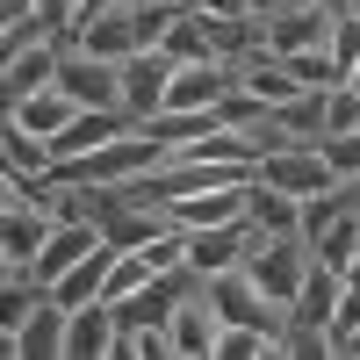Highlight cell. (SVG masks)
I'll return each instance as SVG.
<instances>
[{
    "label": "cell",
    "mask_w": 360,
    "mask_h": 360,
    "mask_svg": "<svg viewBox=\"0 0 360 360\" xmlns=\"http://www.w3.org/2000/svg\"><path fill=\"white\" fill-rule=\"evenodd\" d=\"M115 252H123V245H108V238H101V245L86 252V259L72 266V274H58V281H51V295H58L65 310H86V303H101V288H108V266H115Z\"/></svg>",
    "instance_id": "cell-14"
},
{
    "label": "cell",
    "mask_w": 360,
    "mask_h": 360,
    "mask_svg": "<svg viewBox=\"0 0 360 360\" xmlns=\"http://www.w3.org/2000/svg\"><path fill=\"white\" fill-rule=\"evenodd\" d=\"M317 152H324V166H332L339 180H360V130H339V137H324Z\"/></svg>",
    "instance_id": "cell-21"
},
{
    "label": "cell",
    "mask_w": 360,
    "mask_h": 360,
    "mask_svg": "<svg viewBox=\"0 0 360 360\" xmlns=\"http://www.w3.org/2000/svg\"><path fill=\"white\" fill-rule=\"evenodd\" d=\"M8 123H15V130H29V137H44V144H51L58 130H72V123H79V101L65 94V86H44V94H29L22 108H8Z\"/></svg>",
    "instance_id": "cell-13"
},
{
    "label": "cell",
    "mask_w": 360,
    "mask_h": 360,
    "mask_svg": "<svg viewBox=\"0 0 360 360\" xmlns=\"http://www.w3.org/2000/svg\"><path fill=\"white\" fill-rule=\"evenodd\" d=\"M115 339H123L115 303H86V310H72V324H65V360H101V353H115Z\"/></svg>",
    "instance_id": "cell-12"
},
{
    "label": "cell",
    "mask_w": 360,
    "mask_h": 360,
    "mask_svg": "<svg viewBox=\"0 0 360 360\" xmlns=\"http://www.w3.org/2000/svg\"><path fill=\"white\" fill-rule=\"evenodd\" d=\"M173 72H180V65H173L166 51H137V58H123V108H130V115H159Z\"/></svg>",
    "instance_id": "cell-7"
},
{
    "label": "cell",
    "mask_w": 360,
    "mask_h": 360,
    "mask_svg": "<svg viewBox=\"0 0 360 360\" xmlns=\"http://www.w3.org/2000/svg\"><path fill=\"white\" fill-rule=\"evenodd\" d=\"M173 159V144H159V137H115V144H101V152H79V159H65V166H51L58 180H79V188H123V180H137V173H159Z\"/></svg>",
    "instance_id": "cell-1"
},
{
    "label": "cell",
    "mask_w": 360,
    "mask_h": 360,
    "mask_svg": "<svg viewBox=\"0 0 360 360\" xmlns=\"http://www.w3.org/2000/svg\"><path fill=\"white\" fill-rule=\"evenodd\" d=\"M58 86L79 101V108H123V65L115 58H94V51H65V65H58Z\"/></svg>",
    "instance_id": "cell-3"
},
{
    "label": "cell",
    "mask_w": 360,
    "mask_h": 360,
    "mask_svg": "<svg viewBox=\"0 0 360 360\" xmlns=\"http://www.w3.org/2000/svg\"><path fill=\"white\" fill-rule=\"evenodd\" d=\"M115 353H123V360H166V353H180V346H173V332H166V324H123Z\"/></svg>",
    "instance_id": "cell-19"
},
{
    "label": "cell",
    "mask_w": 360,
    "mask_h": 360,
    "mask_svg": "<svg viewBox=\"0 0 360 360\" xmlns=\"http://www.w3.org/2000/svg\"><path fill=\"white\" fill-rule=\"evenodd\" d=\"M317 8H324V15L339 22V15H360V0H317Z\"/></svg>",
    "instance_id": "cell-25"
},
{
    "label": "cell",
    "mask_w": 360,
    "mask_h": 360,
    "mask_svg": "<svg viewBox=\"0 0 360 360\" xmlns=\"http://www.w3.org/2000/svg\"><path fill=\"white\" fill-rule=\"evenodd\" d=\"M65 324H72V310L58 303V295H37L29 317L8 324V353H15V360H51V353H65Z\"/></svg>",
    "instance_id": "cell-4"
},
{
    "label": "cell",
    "mask_w": 360,
    "mask_h": 360,
    "mask_svg": "<svg viewBox=\"0 0 360 360\" xmlns=\"http://www.w3.org/2000/svg\"><path fill=\"white\" fill-rule=\"evenodd\" d=\"M159 51L173 58V65H209V29H202V15H173L166 22V37H159Z\"/></svg>",
    "instance_id": "cell-17"
},
{
    "label": "cell",
    "mask_w": 360,
    "mask_h": 360,
    "mask_svg": "<svg viewBox=\"0 0 360 360\" xmlns=\"http://www.w3.org/2000/svg\"><path fill=\"white\" fill-rule=\"evenodd\" d=\"M166 332H173V346H180V353H195V360H209V353H217L224 317H217V303H209V281H202V288H188V295L173 303Z\"/></svg>",
    "instance_id": "cell-6"
},
{
    "label": "cell",
    "mask_w": 360,
    "mask_h": 360,
    "mask_svg": "<svg viewBox=\"0 0 360 360\" xmlns=\"http://www.w3.org/2000/svg\"><path fill=\"white\" fill-rule=\"evenodd\" d=\"M281 65L295 72V86H346V72H339L332 51H295V58H281Z\"/></svg>",
    "instance_id": "cell-20"
},
{
    "label": "cell",
    "mask_w": 360,
    "mask_h": 360,
    "mask_svg": "<svg viewBox=\"0 0 360 360\" xmlns=\"http://www.w3.org/2000/svg\"><path fill=\"white\" fill-rule=\"evenodd\" d=\"M339 130H360V86H332V108H324V137H339Z\"/></svg>",
    "instance_id": "cell-22"
},
{
    "label": "cell",
    "mask_w": 360,
    "mask_h": 360,
    "mask_svg": "<svg viewBox=\"0 0 360 360\" xmlns=\"http://www.w3.org/2000/svg\"><path fill=\"white\" fill-rule=\"evenodd\" d=\"M37 15L58 29V37H72V29H79V0H37Z\"/></svg>",
    "instance_id": "cell-24"
},
{
    "label": "cell",
    "mask_w": 360,
    "mask_h": 360,
    "mask_svg": "<svg viewBox=\"0 0 360 360\" xmlns=\"http://www.w3.org/2000/svg\"><path fill=\"white\" fill-rule=\"evenodd\" d=\"M144 281H152V259H144V252H115V266H108V288H101V303H115V310H123V303H130V295H137Z\"/></svg>",
    "instance_id": "cell-18"
},
{
    "label": "cell",
    "mask_w": 360,
    "mask_h": 360,
    "mask_svg": "<svg viewBox=\"0 0 360 360\" xmlns=\"http://www.w3.org/2000/svg\"><path fill=\"white\" fill-rule=\"evenodd\" d=\"M245 188H252V180H245ZM245 188H202V195L152 202V209H166V224H180V231H209V224H231V217H245Z\"/></svg>",
    "instance_id": "cell-9"
},
{
    "label": "cell",
    "mask_w": 360,
    "mask_h": 360,
    "mask_svg": "<svg viewBox=\"0 0 360 360\" xmlns=\"http://www.w3.org/2000/svg\"><path fill=\"white\" fill-rule=\"evenodd\" d=\"M94 245H101V224H86V217H65V224L51 231V245L37 252V266H29V274H37V288H51L58 274H72V266H79L86 252H94Z\"/></svg>",
    "instance_id": "cell-10"
},
{
    "label": "cell",
    "mask_w": 360,
    "mask_h": 360,
    "mask_svg": "<svg viewBox=\"0 0 360 360\" xmlns=\"http://www.w3.org/2000/svg\"><path fill=\"white\" fill-rule=\"evenodd\" d=\"M266 51L274 58H295V51H332V15L317 8H274L266 15Z\"/></svg>",
    "instance_id": "cell-5"
},
{
    "label": "cell",
    "mask_w": 360,
    "mask_h": 360,
    "mask_svg": "<svg viewBox=\"0 0 360 360\" xmlns=\"http://www.w3.org/2000/svg\"><path fill=\"white\" fill-rule=\"evenodd\" d=\"M339 295H346V274H332L317 252L303 266V288H295V303H288V324H317V332H332V310H339ZM339 353V346H332Z\"/></svg>",
    "instance_id": "cell-8"
},
{
    "label": "cell",
    "mask_w": 360,
    "mask_h": 360,
    "mask_svg": "<svg viewBox=\"0 0 360 360\" xmlns=\"http://www.w3.org/2000/svg\"><path fill=\"white\" fill-rule=\"evenodd\" d=\"M245 217L281 238V231H303V202L281 195V188H266V180H252V188H245Z\"/></svg>",
    "instance_id": "cell-15"
},
{
    "label": "cell",
    "mask_w": 360,
    "mask_h": 360,
    "mask_svg": "<svg viewBox=\"0 0 360 360\" xmlns=\"http://www.w3.org/2000/svg\"><path fill=\"white\" fill-rule=\"evenodd\" d=\"M188 8L209 22H245V15H259V0H188Z\"/></svg>",
    "instance_id": "cell-23"
},
{
    "label": "cell",
    "mask_w": 360,
    "mask_h": 360,
    "mask_svg": "<svg viewBox=\"0 0 360 360\" xmlns=\"http://www.w3.org/2000/svg\"><path fill=\"white\" fill-rule=\"evenodd\" d=\"M339 353H353V360H360V332H346V339H339Z\"/></svg>",
    "instance_id": "cell-26"
},
{
    "label": "cell",
    "mask_w": 360,
    "mask_h": 360,
    "mask_svg": "<svg viewBox=\"0 0 360 360\" xmlns=\"http://www.w3.org/2000/svg\"><path fill=\"white\" fill-rule=\"evenodd\" d=\"M252 180H266V188H281V195H295V202H317V195L346 188V180L324 166L317 144H281V152H259V173H252Z\"/></svg>",
    "instance_id": "cell-2"
},
{
    "label": "cell",
    "mask_w": 360,
    "mask_h": 360,
    "mask_svg": "<svg viewBox=\"0 0 360 360\" xmlns=\"http://www.w3.org/2000/svg\"><path fill=\"white\" fill-rule=\"evenodd\" d=\"M58 65H65V37H58V44H37V51H15V58H8V79H0L8 108H22L29 94L58 86Z\"/></svg>",
    "instance_id": "cell-11"
},
{
    "label": "cell",
    "mask_w": 360,
    "mask_h": 360,
    "mask_svg": "<svg viewBox=\"0 0 360 360\" xmlns=\"http://www.w3.org/2000/svg\"><path fill=\"white\" fill-rule=\"evenodd\" d=\"M238 72V86H245L252 101H266V108H281V101H295L303 86H295V72L281 65V58H259V65H231Z\"/></svg>",
    "instance_id": "cell-16"
}]
</instances>
